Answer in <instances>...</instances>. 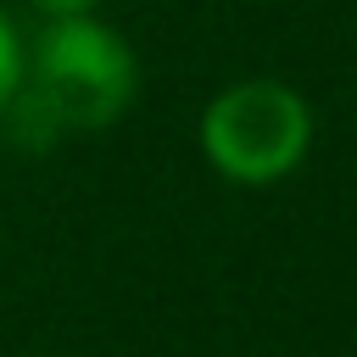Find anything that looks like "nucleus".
<instances>
[{
	"label": "nucleus",
	"mask_w": 357,
	"mask_h": 357,
	"mask_svg": "<svg viewBox=\"0 0 357 357\" xmlns=\"http://www.w3.org/2000/svg\"><path fill=\"white\" fill-rule=\"evenodd\" d=\"M312 145V106L279 78H240L201 112V156L229 184H279Z\"/></svg>",
	"instance_id": "nucleus-2"
},
{
	"label": "nucleus",
	"mask_w": 357,
	"mask_h": 357,
	"mask_svg": "<svg viewBox=\"0 0 357 357\" xmlns=\"http://www.w3.org/2000/svg\"><path fill=\"white\" fill-rule=\"evenodd\" d=\"M33 11H45V17H78V11H95L100 0H28Z\"/></svg>",
	"instance_id": "nucleus-4"
},
{
	"label": "nucleus",
	"mask_w": 357,
	"mask_h": 357,
	"mask_svg": "<svg viewBox=\"0 0 357 357\" xmlns=\"http://www.w3.org/2000/svg\"><path fill=\"white\" fill-rule=\"evenodd\" d=\"M139 95V61L128 39L95 11L50 17L22 45V84L6 100V128L22 151H50L67 134L112 128Z\"/></svg>",
	"instance_id": "nucleus-1"
},
{
	"label": "nucleus",
	"mask_w": 357,
	"mask_h": 357,
	"mask_svg": "<svg viewBox=\"0 0 357 357\" xmlns=\"http://www.w3.org/2000/svg\"><path fill=\"white\" fill-rule=\"evenodd\" d=\"M17 84H22V33H17V22L0 11V112H6V100L17 95Z\"/></svg>",
	"instance_id": "nucleus-3"
}]
</instances>
